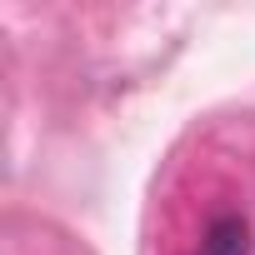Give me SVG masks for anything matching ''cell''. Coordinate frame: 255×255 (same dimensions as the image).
I'll list each match as a JSON object with an SVG mask.
<instances>
[{"instance_id":"6da1fadb","label":"cell","mask_w":255,"mask_h":255,"mask_svg":"<svg viewBox=\"0 0 255 255\" xmlns=\"http://www.w3.org/2000/svg\"><path fill=\"white\" fill-rule=\"evenodd\" d=\"M245 250H250V225L240 215H215L195 255H245Z\"/></svg>"}]
</instances>
